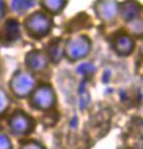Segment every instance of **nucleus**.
I'll return each instance as SVG.
<instances>
[{"instance_id":"obj_1","label":"nucleus","mask_w":143,"mask_h":149,"mask_svg":"<svg viewBox=\"0 0 143 149\" xmlns=\"http://www.w3.org/2000/svg\"><path fill=\"white\" fill-rule=\"evenodd\" d=\"M35 120L24 112H14L8 119V128L12 135L18 137L28 136L35 129Z\"/></svg>"},{"instance_id":"obj_2","label":"nucleus","mask_w":143,"mask_h":149,"mask_svg":"<svg viewBox=\"0 0 143 149\" xmlns=\"http://www.w3.org/2000/svg\"><path fill=\"white\" fill-rule=\"evenodd\" d=\"M31 104L40 111H49L55 104V94L50 85L44 84L33 89L31 95Z\"/></svg>"},{"instance_id":"obj_3","label":"nucleus","mask_w":143,"mask_h":149,"mask_svg":"<svg viewBox=\"0 0 143 149\" xmlns=\"http://www.w3.org/2000/svg\"><path fill=\"white\" fill-rule=\"evenodd\" d=\"M10 87L16 96L26 97L33 92L35 87V79L29 73L18 72L11 79Z\"/></svg>"},{"instance_id":"obj_4","label":"nucleus","mask_w":143,"mask_h":149,"mask_svg":"<svg viewBox=\"0 0 143 149\" xmlns=\"http://www.w3.org/2000/svg\"><path fill=\"white\" fill-rule=\"evenodd\" d=\"M49 22H47V18L44 15H37L31 19L29 28L33 29V31L37 35H45L47 31L49 30Z\"/></svg>"},{"instance_id":"obj_5","label":"nucleus","mask_w":143,"mask_h":149,"mask_svg":"<svg viewBox=\"0 0 143 149\" xmlns=\"http://www.w3.org/2000/svg\"><path fill=\"white\" fill-rule=\"evenodd\" d=\"M88 52V49L86 47L85 42L76 41L70 46V49H68V58H71L72 60H76L79 58H82L85 56Z\"/></svg>"},{"instance_id":"obj_6","label":"nucleus","mask_w":143,"mask_h":149,"mask_svg":"<svg viewBox=\"0 0 143 149\" xmlns=\"http://www.w3.org/2000/svg\"><path fill=\"white\" fill-rule=\"evenodd\" d=\"M117 51L119 52L120 54H123V55H126V54L130 53L132 50V42L131 40L129 39L126 36H122V37L118 38L117 40Z\"/></svg>"},{"instance_id":"obj_7","label":"nucleus","mask_w":143,"mask_h":149,"mask_svg":"<svg viewBox=\"0 0 143 149\" xmlns=\"http://www.w3.org/2000/svg\"><path fill=\"white\" fill-rule=\"evenodd\" d=\"M28 64L35 71H40L45 67L46 61L43 58V56H40L36 54V55L29 56V58L28 59Z\"/></svg>"},{"instance_id":"obj_8","label":"nucleus","mask_w":143,"mask_h":149,"mask_svg":"<svg viewBox=\"0 0 143 149\" xmlns=\"http://www.w3.org/2000/svg\"><path fill=\"white\" fill-rule=\"evenodd\" d=\"M0 149H12V142L9 136L0 130Z\"/></svg>"},{"instance_id":"obj_9","label":"nucleus","mask_w":143,"mask_h":149,"mask_svg":"<svg viewBox=\"0 0 143 149\" xmlns=\"http://www.w3.org/2000/svg\"><path fill=\"white\" fill-rule=\"evenodd\" d=\"M8 107H9V98L3 90L0 89V116L6 112Z\"/></svg>"},{"instance_id":"obj_10","label":"nucleus","mask_w":143,"mask_h":149,"mask_svg":"<svg viewBox=\"0 0 143 149\" xmlns=\"http://www.w3.org/2000/svg\"><path fill=\"white\" fill-rule=\"evenodd\" d=\"M18 149H46V148L44 147L43 144L36 141V140H28V141L24 142Z\"/></svg>"},{"instance_id":"obj_11","label":"nucleus","mask_w":143,"mask_h":149,"mask_svg":"<svg viewBox=\"0 0 143 149\" xmlns=\"http://www.w3.org/2000/svg\"><path fill=\"white\" fill-rule=\"evenodd\" d=\"M33 3V0H13L15 9H27Z\"/></svg>"},{"instance_id":"obj_12","label":"nucleus","mask_w":143,"mask_h":149,"mask_svg":"<svg viewBox=\"0 0 143 149\" xmlns=\"http://www.w3.org/2000/svg\"><path fill=\"white\" fill-rule=\"evenodd\" d=\"M62 0H46V4H47L48 8L51 10H59L62 7V4H61Z\"/></svg>"},{"instance_id":"obj_13","label":"nucleus","mask_w":143,"mask_h":149,"mask_svg":"<svg viewBox=\"0 0 143 149\" xmlns=\"http://www.w3.org/2000/svg\"><path fill=\"white\" fill-rule=\"evenodd\" d=\"M1 13H2V3H1V0H0V15H1Z\"/></svg>"}]
</instances>
